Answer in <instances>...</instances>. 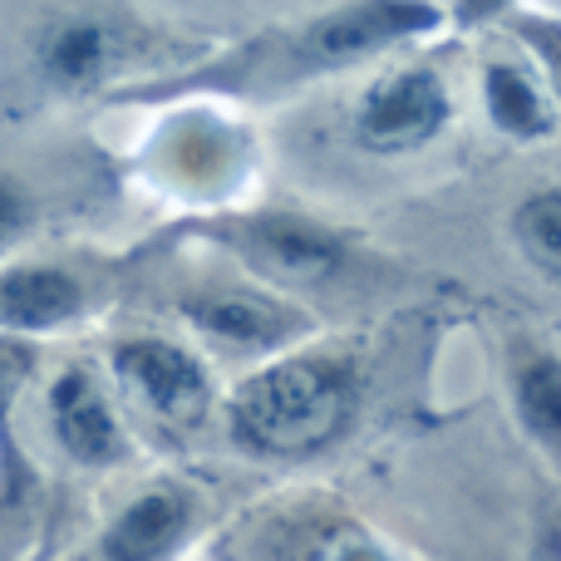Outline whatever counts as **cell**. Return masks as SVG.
I'll list each match as a JSON object with an SVG mask.
<instances>
[{"mask_svg":"<svg viewBox=\"0 0 561 561\" xmlns=\"http://www.w3.org/2000/svg\"><path fill=\"white\" fill-rule=\"evenodd\" d=\"M114 389L163 428H193L213 409V375L187 345L168 335H124L108 350Z\"/></svg>","mask_w":561,"mask_h":561,"instance_id":"obj_5","label":"cell"},{"mask_svg":"<svg viewBox=\"0 0 561 561\" xmlns=\"http://www.w3.org/2000/svg\"><path fill=\"white\" fill-rule=\"evenodd\" d=\"M497 25H507V35L523 45V55L537 65V75H542L547 94H552L557 114H561V15H547V10H507Z\"/></svg>","mask_w":561,"mask_h":561,"instance_id":"obj_14","label":"cell"},{"mask_svg":"<svg viewBox=\"0 0 561 561\" xmlns=\"http://www.w3.org/2000/svg\"><path fill=\"white\" fill-rule=\"evenodd\" d=\"M45 424L55 448L75 468H118L134 454L118 399L89 365H65L45 385Z\"/></svg>","mask_w":561,"mask_h":561,"instance_id":"obj_8","label":"cell"},{"mask_svg":"<svg viewBox=\"0 0 561 561\" xmlns=\"http://www.w3.org/2000/svg\"><path fill=\"white\" fill-rule=\"evenodd\" d=\"M104 300L94 262H0V340H39L79 325Z\"/></svg>","mask_w":561,"mask_h":561,"instance_id":"obj_6","label":"cell"},{"mask_svg":"<svg viewBox=\"0 0 561 561\" xmlns=\"http://www.w3.org/2000/svg\"><path fill=\"white\" fill-rule=\"evenodd\" d=\"M35 217L39 213H35V203H30V193L15 183V178L0 173V262H10V252L30 237Z\"/></svg>","mask_w":561,"mask_h":561,"instance_id":"obj_16","label":"cell"},{"mask_svg":"<svg viewBox=\"0 0 561 561\" xmlns=\"http://www.w3.org/2000/svg\"><path fill=\"white\" fill-rule=\"evenodd\" d=\"M513 242L537 272L561 280V187H537L513 207Z\"/></svg>","mask_w":561,"mask_h":561,"instance_id":"obj_13","label":"cell"},{"mask_svg":"<svg viewBox=\"0 0 561 561\" xmlns=\"http://www.w3.org/2000/svg\"><path fill=\"white\" fill-rule=\"evenodd\" d=\"M359 375L345 355H280L252 369L227 399V428L266 458H310L350 428Z\"/></svg>","mask_w":561,"mask_h":561,"instance_id":"obj_2","label":"cell"},{"mask_svg":"<svg viewBox=\"0 0 561 561\" xmlns=\"http://www.w3.org/2000/svg\"><path fill=\"white\" fill-rule=\"evenodd\" d=\"M513 399L523 428L561 458V355L552 350H527L513 369Z\"/></svg>","mask_w":561,"mask_h":561,"instance_id":"obj_12","label":"cell"},{"mask_svg":"<svg viewBox=\"0 0 561 561\" xmlns=\"http://www.w3.org/2000/svg\"><path fill=\"white\" fill-rule=\"evenodd\" d=\"M448 124H454V94H448V79L438 75V65L428 59L385 69L379 79H369V89H359L355 108H350V138L369 158L419 153Z\"/></svg>","mask_w":561,"mask_h":561,"instance_id":"obj_4","label":"cell"},{"mask_svg":"<svg viewBox=\"0 0 561 561\" xmlns=\"http://www.w3.org/2000/svg\"><path fill=\"white\" fill-rule=\"evenodd\" d=\"M444 25L448 10L434 0H340V5L316 10L306 20L256 30L252 39L232 45L207 65L144 84L134 99H280L290 89L316 84V79L369 65L399 45H414Z\"/></svg>","mask_w":561,"mask_h":561,"instance_id":"obj_1","label":"cell"},{"mask_svg":"<svg viewBox=\"0 0 561 561\" xmlns=\"http://www.w3.org/2000/svg\"><path fill=\"white\" fill-rule=\"evenodd\" d=\"M478 89H483L488 124L503 138H513V144H542V138H552L561 128V114H557V104H552V94H547L533 59H523V55L483 59Z\"/></svg>","mask_w":561,"mask_h":561,"instance_id":"obj_10","label":"cell"},{"mask_svg":"<svg viewBox=\"0 0 561 561\" xmlns=\"http://www.w3.org/2000/svg\"><path fill=\"white\" fill-rule=\"evenodd\" d=\"M523 0H448V25L454 30H483V25H497L507 10H517Z\"/></svg>","mask_w":561,"mask_h":561,"instance_id":"obj_17","label":"cell"},{"mask_svg":"<svg viewBox=\"0 0 561 561\" xmlns=\"http://www.w3.org/2000/svg\"><path fill=\"white\" fill-rule=\"evenodd\" d=\"M537 10H547V15H561V0H537Z\"/></svg>","mask_w":561,"mask_h":561,"instance_id":"obj_18","label":"cell"},{"mask_svg":"<svg viewBox=\"0 0 561 561\" xmlns=\"http://www.w3.org/2000/svg\"><path fill=\"white\" fill-rule=\"evenodd\" d=\"M197 527V493L183 483H153L134 493L99 533V561H168Z\"/></svg>","mask_w":561,"mask_h":561,"instance_id":"obj_9","label":"cell"},{"mask_svg":"<svg viewBox=\"0 0 561 561\" xmlns=\"http://www.w3.org/2000/svg\"><path fill=\"white\" fill-rule=\"evenodd\" d=\"M178 316L227 355H276L310 325L306 310L262 286H197L178 300Z\"/></svg>","mask_w":561,"mask_h":561,"instance_id":"obj_7","label":"cell"},{"mask_svg":"<svg viewBox=\"0 0 561 561\" xmlns=\"http://www.w3.org/2000/svg\"><path fill=\"white\" fill-rule=\"evenodd\" d=\"M197 232L276 290L345 286L359 266V247L345 232H335V227L316 222L306 213H290V207L213 217V222H197Z\"/></svg>","mask_w":561,"mask_h":561,"instance_id":"obj_3","label":"cell"},{"mask_svg":"<svg viewBox=\"0 0 561 561\" xmlns=\"http://www.w3.org/2000/svg\"><path fill=\"white\" fill-rule=\"evenodd\" d=\"M296 561H389L369 542L359 527L340 523V527H320V533L306 537V547L296 552Z\"/></svg>","mask_w":561,"mask_h":561,"instance_id":"obj_15","label":"cell"},{"mask_svg":"<svg viewBox=\"0 0 561 561\" xmlns=\"http://www.w3.org/2000/svg\"><path fill=\"white\" fill-rule=\"evenodd\" d=\"M128 55V39L108 20H65L45 35L39 45V65L59 89H89L99 79H108V69Z\"/></svg>","mask_w":561,"mask_h":561,"instance_id":"obj_11","label":"cell"}]
</instances>
